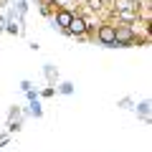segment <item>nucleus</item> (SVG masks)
<instances>
[{"instance_id":"4","label":"nucleus","mask_w":152,"mask_h":152,"mask_svg":"<svg viewBox=\"0 0 152 152\" xmlns=\"http://www.w3.org/2000/svg\"><path fill=\"white\" fill-rule=\"evenodd\" d=\"M132 38V31L129 28H122V31H117V41H129Z\"/></svg>"},{"instance_id":"1","label":"nucleus","mask_w":152,"mask_h":152,"mask_svg":"<svg viewBox=\"0 0 152 152\" xmlns=\"http://www.w3.org/2000/svg\"><path fill=\"white\" fill-rule=\"evenodd\" d=\"M99 38H102V43H117V31L112 26H104L99 31Z\"/></svg>"},{"instance_id":"2","label":"nucleus","mask_w":152,"mask_h":152,"mask_svg":"<svg viewBox=\"0 0 152 152\" xmlns=\"http://www.w3.org/2000/svg\"><path fill=\"white\" fill-rule=\"evenodd\" d=\"M84 28H86V23H84L81 18H71V23H69L71 33H84Z\"/></svg>"},{"instance_id":"3","label":"nucleus","mask_w":152,"mask_h":152,"mask_svg":"<svg viewBox=\"0 0 152 152\" xmlns=\"http://www.w3.org/2000/svg\"><path fill=\"white\" fill-rule=\"evenodd\" d=\"M71 13H58V18H56V20H58V26H64V28H69V23H71Z\"/></svg>"}]
</instances>
